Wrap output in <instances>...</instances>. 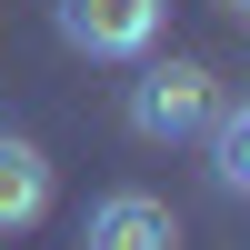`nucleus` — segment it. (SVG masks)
Segmentation results:
<instances>
[{
  "label": "nucleus",
  "mask_w": 250,
  "mask_h": 250,
  "mask_svg": "<svg viewBox=\"0 0 250 250\" xmlns=\"http://www.w3.org/2000/svg\"><path fill=\"white\" fill-rule=\"evenodd\" d=\"M210 190L220 200H250V110L240 100L210 110Z\"/></svg>",
  "instance_id": "39448f33"
},
{
  "label": "nucleus",
  "mask_w": 250,
  "mask_h": 250,
  "mask_svg": "<svg viewBox=\"0 0 250 250\" xmlns=\"http://www.w3.org/2000/svg\"><path fill=\"white\" fill-rule=\"evenodd\" d=\"M220 10H250V0H220Z\"/></svg>",
  "instance_id": "423d86ee"
},
{
  "label": "nucleus",
  "mask_w": 250,
  "mask_h": 250,
  "mask_svg": "<svg viewBox=\"0 0 250 250\" xmlns=\"http://www.w3.org/2000/svg\"><path fill=\"white\" fill-rule=\"evenodd\" d=\"M50 30L80 60H150L160 40V0H50Z\"/></svg>",
  "instance_id": "f03ea898"
},
{
  "label": "nucleus",
  "mask_w": 250,
  "mask_h": 250,
  "mask_svg": "<svg viewBox=\"0 0 250 250\" xmlns=\"http://www.w3.org/2000/svg\"><path fill=\"white\" fill-rule=\"evenodd\" d=\"M80 250H180V220H170V200H150V190H110L80 220Z\"/></svg>",
  "instance_id": "7ed1b4c3"
},
{
  "label": "nucleus",
  "mask_w": 250,
  "mask_h": 250,
  "mask_svg": "<svg viewBox=\"0 0 250 250\" xmlns=\"http://www.w3.org/2000/svg\"><path fill=\"white\" fill-rule=\"evenodd\" d=\"M50 150L40 140H20V130H0V240H20V230H40L50 220Z\"/></svg>",
  "instance_id": "20e7f679"
},
{
  "label": "nucleus",
  "mask_w": 250,
  "mask_h": 250,
  "mask_svg": "<svg viewBox=\"0 0 250 250\" xmlns=\"http://www.w3.org/2000/svg\"><path fill=\"white\" fill-rule=\"evenodd\" d=\"M210 110H220V80L200 60H150L130 80V130L140 140H190V130H210Z\"/></svg>",
  "instance_id": "f257e3e1"
}]
</instances>
